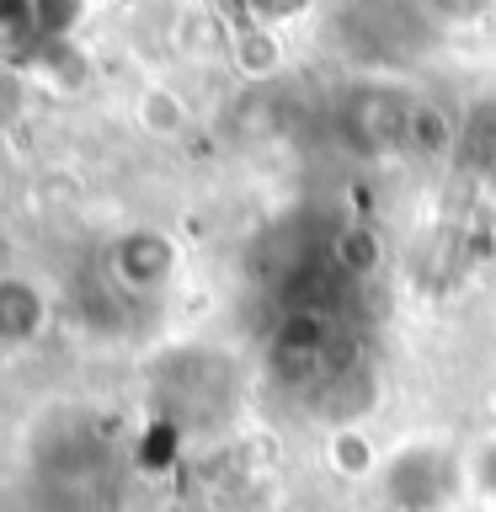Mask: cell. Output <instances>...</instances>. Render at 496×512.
Wrapping results in <instances>:
<instances>
[{
  "label": "cell",
  "mask_w": 496,
  "mask_h": 512,
  "mask_svg": "<svg viewBox=\"0 0 496 512\" xmlns=\"http://www.w3.org/2000/svg\"><path fill=\"white\" fill-rule=\"evenodd\" d=\"M368 464H374V454H368V438H358V432H342V438H336V470L363 475Z\"/></svg>",
  "instance_id": "cell-9"
},
{
  "label": "cell",
  "mask_w": 496,
  "mask_h": 512,
  "mask_svg": "<svg viewBox=\"0 0 496 512\" xmlns=\"http://www.w3.org/2000/svg\"><path fill=\"white\" fill-rule=\"evenodd\" d=\"M448 144V118L432 107H416L411 112V150H443Z\"/></svg>",
  "instance_id": "cell-7"
},
{
  "label": "cell",
  "mask_w": 496,
  "mask_h": 512,
  "mask_svg": "<svg viewBox=\"0 0 496 512\" xmlns=\"http://www.w3.org/2000/svg\"><path fill=\"white\" fill-rule=\"evenodd\" d=\"M454 486H459V470L443 443L416 438L395 448L390 464H384V496H390L395 512H443Z\"/></svg>",
  "instance_id": "cell-2"
},
{
  "label": "cell",
  "mask_w": 496,
  "mask_h": 512,
  "mask_svg": "<svg viewBox=\"0 0 496 512\" xmlns=\"http://www.w3.org/2000/svg\"><path fill=\"white\" fill-rule=\"evenodd\" d=\"M326 256H331V267L352 283V278H368V272L384 262V246H379V235L368 230V224H342Z\"/></svg>",
  "instance_id": "cell-6"
},
{
  "label": "cell",
  "mask_w": 496,
  "mask_h": 512,
  "mask_svg": "<svg viewBox=\"0 0 496 512\" xmlns=\"http://www.w3.org/2000/svg\"><path fill=\"white\" fill-rule=\"evenodd\" d=\"M144 118H150V128H160V134H171V128L182 123V107H176L166 91H155V96H144Z\"/></svg>",
  "instance_id": "cell-10"
},
{
  "label": "cell",
  "mask_w": 496,
  "mask_h": 512,
  "mask_svg": "<svg viewBox=\"0 0 496 512\" xmlns=\"http://www.w3.org/2000/svg\"><path fill=\"white\" fill-rule=\"evenodd\" d=\"M480 486H486L496 496V443L486 448V459H480Z\"/></svg>",
  "instance_id": "cell-12"
},
{
  "label": "cell",
  "mask_w": 496,
  "mask_h": 512,
  "mask_svg": "<svg viewBox=\"0 0 496 512\" xmlns=\"http://www.w3.org/2000/svg\"><path fill=\"white\" fill-rule=\"evenodd\" d=\"M32 475L48 496V512H96L112 491V438L91 416H48L32 443Z\"/></svg>",
  "instance_id": "cell-1"
},
{
  "label": "cell",
  "mask_w": 496,
  "mask_h": 512,
  "mask_svg": "<svg viewBox=\"0 0 496 512\" xmlns=\"http://www.w3.org/2000/svg\"><path fill=\"white\" fill-rule=\"evenodd\" d=\"M240 64H246L251 75H267L272 64H278V43H272V32H240Z\"/></svg>",
  "instance_id": "cell-8"
},
{
  "label": "cell",
  "mask_w": 496,
  "mask_h": 512,
  "mask_svg": "<svg viewBox=\"0 0 496 512\" xmlns=\"http://www.w3.org/2000/svg\"><path fill=\"white\" fill-rule=\"evenodd\" d=\"M443 11H475V6H486V0H438Z\"/></svg>",
  "instance_id": "cell-13"
},
{
  "label": "cell",
  "mask_w": 496,
  "mask_h": 512,
  "mask_svg": "<svg viewBox=\"0 0 496 512\" xmlns=\"http://www.w3.org/2000/svg\"><path fill=\"white\" fill-rule=\"evenodd\" d=\"M176 240L160 230H128L107 246V278L112 288H123L128 299H155L166 294L176 278Z\"/></svg>",
  "instance_id": "cell-3"
},
{
  "label": "cell",
  "mask_w": 496,
  "mask_h": 512,
  "mask_svg": "<svg viewBox=\"0 0 496 512\" xmlns=\"http://www.w3.org/2000/svg\"><path fill=\"white\" fill-rule=\"evenodd\" d=\"M256 11H262V22H288V16H299L310 0H251Z\"/></svg>",
  "instance_id": "cell-11"
},
{
  "label": "cell",
  "mask_w": 496,
  "mask_h": 512,
  "mask_svg": "<svg viewBox=\"0 0 496 512\" xmlns=\"http://www.w3.org/2000/svg\"><path fill=\"white\" fill-rule=\"evenodd\" d=\"M48 326V299L32 278H11L0 272V347L16 352L27 342H38Z\"/></svg>",
  "instance_id": "cell-5"
},
{
  "label": "cell",
  "mask_w": 496,
  "mask_h": 512,
  "mask_svg": "<svg viewBox=\"0 0 496 512\" xmlns=\"http://www.w3.org/2000/svg\"><path fill=\"white\" fill-rule=\"evenodd\" d=\"M411 102H400L390 91H368L352 102L347 112V134L363 144V150H395V144H411Z\"/></svg>",
  "instance_id": "cell-4"
}]
</instances>
